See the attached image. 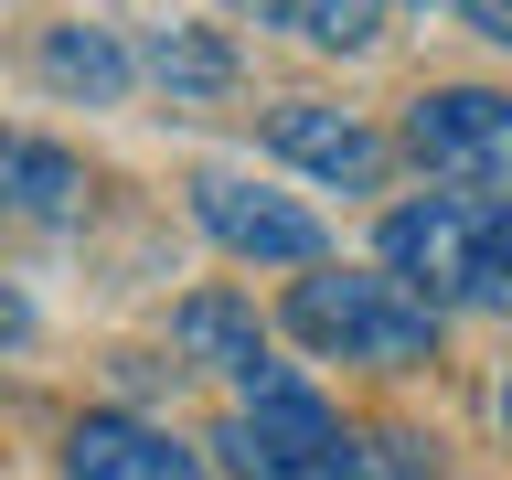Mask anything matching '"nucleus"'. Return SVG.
I'll return each mask as SVG.
<instances>
[{
	"label": "nucleus",
	"instance_id": "obj_3",
	"mask_svg": "<svg viewBox=\"0 0 512 480\" xmlns=\"http://www.w3.org/2000/svg\"><path fill=\"white\" fill-rule=\"evenodd\" d=\"M224 470L235 480H299V470H363V448L342 438V416L320 406V395H256V406L224 416Z\"/></svg>",
	"mask_w": 512,
	"mask_h": 480
},
{
	"label": "nucleus",
	"instance_id": "obj_6",
	"mask_svg": "<svg viewBox=\"0 0 512 480\" xmlns=\"http://www.w3.org/2000/svg\"><path fill=\"white\" fill-rule=\"evenodd\" d=\"M171 342L203 363V374H224V384H246V406L256 395H288V374H278V352H267V320L235 299V288H192L182 310H171Z\"/></svg>",
	"mask_w": 512,
	"mask_h": 480
},
{
	"label": "nucleus",
	"instance_id": "obj_9",
	"mask_svg": "<svg viewBox=\"0 0 512 480\" xmlns=\"http://www.w3.org/2000/svg\"><path fill=\"white\" fill-rule=\"evenodd\" d=\"M0 192H11V214L64 224L75 203H86V171H75L54 139H0Z\"/></svg>",
	"mask_w": 512,
	"mask_h": 480
},
{
	"label": "nucleus",
	"instance_id": "obj_2",
	"mask_svg": "<svg viewBox=\"0 0 512 480\" xmlns=\"http://www.w3.org/2000/svg\"><path fill=\"white\" fill-rule=\"evenodd\" d=\"M288 331L310 352H342V363H427L438 352V299H416L395 267L384 278L320 267V278L288 288Z\"/></svg>",
	"mask_w": 512,
	"mask_h": 480
},
{
	"label": "nucleus",
	"instance_id": "obj_14",
	"mask_svg": "<svg viewBox=\"0 0 512 480\" xmlns=\"http://www.w3.org/2000/svg\"><path fill=\"white\" fill-rule=\"evenodd\" d=\"M22 331H32V299H22L11 278H0V342H22Z\"/></svg>",
	"mask_w": 512,
	"mask_h": 480
},
{
	"label": "nucleus",
	"instance_id": "obj_1",
	"mask_svg": "<svg viewBox=\"0 0 512 480\" xmlns=\"http://www.w3.org/2000/svg\"><path fill=\"white\" fill-rule=\"evenodd\" d=\"M384 267L416 299H470V310H512V203L491 192H427L384 214Z\"/></svg>",
	"mask_w": 512,
	"mask_h": 480
},
{
	"label": "nucleus",
	"instance_id": "obj_11",
	"mask_svg": "<svg viewBox=\"0 0 512 480\" xmlns=\"http://www.w3.org/2000/svg\"><path fill=\"white\" fill-rule=\"evenodd\" d=\"M150 75L171 96H224L235 86V43L203 32V22H171V32H150Z\"/></svg>",
	"mask_w": 512,
	"mask_h": 480
},
{
	"label": "nucleus",
	"instance_id": "obj_13",
	"mask_svg": "<svg viewBox=\"0 0 512 480\" xmlns=\"http://www.w3.org/2000/svg\"><path fill=\"white\" fill-rule=\"evenodd\" d=\"M459 11H470L480 43H512V0H459Z\"/></svg>",
	"mask_w": 512,
	"mask_h": 480
},
{
	"label": "nucleus",
	"instance_id": "obj_15",
	"mask_svg": "<svg viewBox=\"0 0 512 480\" xmlns=\"http://www.w3.org/2000/svg\"><path fill=\"white\" fill-rule=\"evenodd\" d=\"M235 11H256V22H299V0H235Z\"/></svg>",
	"mask_w": 512,
	"mask_h": 480
},
{
	"label": "nucleus",
	"instance_id": "obj_12",
	"mask_svg": "<svg viewBox=\"0 0 512 480\" xmlns=\"http://www.w3.org/2000/svg\"><path fill=\"white\" fill-rule=\"evenodd\" d=\"M384 22V0H299V32L310 43H331V54H363Z\"/></svg>",
	"mask_w": 512,
	"mask_h": 480
},
{
	"label": "nucleus",
	"instance_id": "obj_7",
	"mask_svg": "<svg viewBox=\"0 0 512 480\" xmlns=\"http://www.w3.org/2000/svg\"><path fill=\"white\" fill-rule=\"evenodd\" d=\"M267 150L299 160V171H320V182H352V192H374V171H384L374 128L352 118V107H320V96H288V107H267Z\"/></svg>",
	"mask_w": 512,
	"mask_h": 480
},
{
	"label": "nucleus",
	"instance_id": "obj_8",
	"mask_svg": "<svg viewBox=\"0 0 512 480\" xmlns=\"http://www.w3.org/2000/svg\"><path fill=\"white\" fill-rule=\"evenodd\" d=\"M64 480H203V459L171 448L160 427H139V416H86L64 438Z\"/></svg>",
	"mask_w": 512,
	"mask_h": 480
},
{
	"label": "nucleus",
	"instance_id": "obj_5",
	"mask_svg": "<svg viewBox=\"0 0 512 480\" xmlns=\"http://www.w3.org/2000/svg\"><path fill=\"white\" fill-rule=\"evenodd\" d=\"M192 214H203V235H214L224 256H256V267H320V214H299L288 192H256L235 182V171H203L192 182Z\"/></svg>",
	"mask_w": 512,
	"mask_h": 480
},
{
	"label": "nucleus",
	"instance_id": "obj_16",
	"mask_svg": "<svg viewBox=\"0 0 512 480\" xmlns=\"http://www.w3.org/2000/svg\"><path fill=\"white\" fill-rule=\"evenodd\" d=\"M502 438H512V374H502Z\"/></svg>",
	"mask_w": 512,
	"mask_h": 480
},
{
	"label": "nucleus",
	"instance_id": "obj_17",
	"mask_svg": "<svg viewBox=\"0 0 512 480\" xmlns=\"http://www.w3.org/2000/svg\"><path fill=\"white\" fill-rule=\"evenodd\" d=\"M0 214H11V192H0Z\"/></svg>",
	"mask_w": 512,
	"mask_h": 480
},
{
	"label": "nucleus",
	"instance_id": "obj_4",
	"mask_svg": "<svg viewBox=\"0 0 512 480\" xmlns=\"http://www.w3.org/2000/svg\"><path fill=\"white\" fill-rule=\"evenodd\" d=\"M406 150L448 182H512V96L502 86H438L406 107Z\"/></svg>",
	"mask_w": 512,
	"mask_h": 480
},
{
	"label": "nucleus",
	"instance_id": "obj_10",
	"mask_svg": "<svg viewBox=\"0 0 512 480\" xmlns=\"http://www.w3.org/2000/svg\"><path fill=\"white\" fill-rule=\"evenodd\" d=\"M32 64H43V86H64V96H118V86H128V54H118L96 22H54Z\"/></svg>",
	"mask_w": 512,
	"mask_h": 480
}]
</instances>
